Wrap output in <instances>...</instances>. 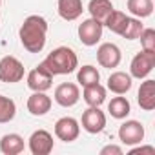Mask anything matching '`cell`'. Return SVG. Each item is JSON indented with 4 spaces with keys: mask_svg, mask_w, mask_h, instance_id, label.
Wrapping results in <instances>:
<instances>
[{
    "mask_svg": "<svg viewBox=\"0 0 155 155\" xmlns=\"http://www.w3.org/2000/svg\"><path fill=\"white\" fill-rule=\"evenodd\" d=\"M20 44L29 53H40L48 40V20L40 15H29L18 29Z\"/></svg>",
    "mask_w": 155,
    "mask_h": 155,
    "instance_id": "obj_1",
    "label": "cell"
},
{
    "mask_svg": "<svg viewBox=\"0 0 155 155\" xmlns=\"http://www.w3.org/2000/svg\"><path fill=\"white\" fill-rule=\"evenodd\" d=\"M40 64L53 77L55 75H69L79 68V58H77V53L71 48L60 46V48H55Z\"/></svg>",
    "mask_w": 155,
    "mask_h": 155,
    "instance_id": "obj_2",
    "label": "cell"
},
{
    "mask_svg": "<svg viewBox=\"0 0 155 155\" xmlns=\"http://www.w3.org/2000/svg\"><path fill=\"white\" fill-rule=\"evenodd\" d=\"M26 75V69H24V64L13 57V55H6L0 58V81L2 82H8V84H15V82H20Z\"/></svg>",
    "mask_w": 155,
    "mask_h": 155,
    "instance_id": "obj_3",
    "label": "cell"
},
{
    "mask_svg": "<svg viewBox=\"0 0 155 155\" xmlns=\"http://www.w3.org/2000/svg\"><path fill=\"white\" fill-rule=\"evenodd\" d=\"M155 68V51H146L142 49L140 53H137L131 58L130 64V75L131 79H146L151 73V69Z\"/></svg>",
    "mask_w": 155,
    "mask_h": 155,
    "instance_id": "obj_4",
    "label": "cell"
},
{
    "mask_svg": "<svg viewBox=\"0 0 155 155\" xmlns=\"http://www.w3.org/2000/svg\"><path fill=\"white\" fill-rule=\"evenodd\" d=\"M102 22L95 20V18H86L82 20V24L79 26V40L84 46H97L99 40L102 38Z\"/></svg>",
    "mask_w": 155,
    "mask_h": 155,
    "instance_id": "obj_5",
    "label": "cell"
},
{
    "mask_svg": "<svg viewBox=\"0 0 155 155\" xmlns=\"http://www.w3.org/2000/svg\"><path fill=\"white\" fill-rule=\"evenodd\" d=\"M119 140L126 146H135L144 140V126L139 120H126L119 128Z\"/></svg>",
    "mask_w": 155,
    "mask_h": 155,
    "instance_id": "obj_6",
    "label": "cell"
},
{
    "mask_svg": "<svg viewBox=\"0 0 155 155\" xmlns=\"http://www.w3.org/2000/svg\"><path fill=\"white\" fill-rule=\"evenodd\" d=\"M82 128L91 133V135H97L101 133L104 128H106V115L104 111H101L99 106H90L84 113H82V120H81Z\"/></svg>",
    "mask_w": 155,
    "mask_h": 155,
    "instance_id": "obj_7",
    "label": "cell"
},
{
    "mask_svg": "<svg viewBox=\"0 0 155 155\" xmlns=\"http://www.w3.org/2000/svg\"><path fill=\"white\" fill-rule=\"evenodd\" d=\"M51 86H53V75L42 64H38L28 73V88L31 91H48Z\"/></svg>",
    "mask_w": 155,
    "mask_h": 155,
    "instance_id": "obj_8",
    "label": "cell"
},
{
    "mask_svg": "<svg viewBox=\"0 0 155 155\" xmlns=\"http://www.w3.org/2000/svg\"><path fill=\"white\" fill-rule=\"evenodd\" d=\"M55 135L58 140L64 142H73L81 135V124L73 117H62L55 122Z\"/></svg>",
    "mask_w": 155,
    "mask_h": 155,
    "instance_id": "obj_9",
    "label": "cell"
},
{
    "mask_svg": "<svg viewBox=\"0 0 155 155\" xmlns=\"http://www.w3.org/2000/svg\"><path fill=\"white\" fill-rule=\"evenodd\" d=\"M79 99H81V90L73 82H62L55 88V102L62 108L75 106Z\"/></svg>",
    "mask_w": 155,
    "mask_h": 155,
    "instance_id": "obj_10",
    "label": "cell"
},
{
    "mask_svg": "<svg viewBox=\"0 0 155 155\" xmlns=\"http://www.w3.org/2000/svg\"><path fill=\"white\" fill-rule=\"evenodd\" d=\"M120 60H122V53H120L117 44L104 42V44L99 46V49H97V62L102 68H108V69L117 68L120 64Z\"/></svg>",
    "mask_w": 155,
    "mask_h": 155,
    "instance_id": "obj_11",
    "label": "cell"
},
{
    "mask_svg": "<svg viewBox=\"0 0 155 155\" xmlns=\"http://www.w3.org/2000/svg\"><path fill=\"white\" fill-rule=\"evenodd\" d=\"M28 146L33 155H49L53 151V135L46 130H37L31 133Z\"/></svg>",
    "mask_w": 155,
    "mask_h": 155,
    "instance_id": "obj_12",
    "label": "cell"
},
{
    "mask_svg": "<svg viewBox=\"0 0 155 155\" xmlns=\"http://www.w3.org/2000/svg\"><path fill=\"white\" fill-rule=\"evenodd\" d=\"M133 81H131V75L126 71H113L108 77V90L115 95H124L131 90Z\"/></svg>",
    "mask_w": 155,
    "mask_h": 155,
    "instance_id": "obj_13",
    "label": "cell"
},
{
    "mask_svg": "<svg viewBox=\"0 0 155 155\" xmlns=\"http://www.w3.org/2000/svg\"><path fill=\"white\" fill-rule=\"evenodd\" d=\"M51 97L46 95V91H33V95L28 99V111L35 117H42L51 110Z\"/></svg>",
    "mask_w": 155,
    "mask_h": 155,
    "instance_id": "obj_14",
    "label": "cell"
},
{
    "mask_svg": "<svg viewBox=\"0 0 155 155\" xmlns=\"http://www.w3.org/2000/svg\"><path fill=\"white\" fill-rule=\"evenodd\" d=\"M137 102L144 111H151L155 108V81L146 79L139 91H137Z\"/></svg>",
    "mask_w": 155,
    "mask_h": 155,
    "instance_id": "obj_15",
    "label": "cell"
},
{
    "mask_svg": "<svg viewBox=\"0 0 155 155\" xmlns=\"http://www.w3.org/2000/svg\"><path fill=\"white\" fill-rule=\"evenodd\" d=\"M57 11L60 15V18L71 22V20H77L84 8H82V0H58L57 2Z\"/></svg>",
    "mask_w": 155,
    "mask_h": 155,
    "instance_id": "obj_16",
    "label": "cell"
},
{
    "mask_svg": "<svg viewBox=\"0 0 155 155\" xmlns=\"http://www.w3.org/2000/svg\"><path fill=\"white\" fill-rule=\"evenodd\" d=\"M0 151L4 155H18L24 151V139L18 133H6L0 139Z\"/></svg>",
    "mask_w": 155,
    "mask_h": 155,
    "instance_id": "obj_17",
    "label": "cell"
},
{
    "mask_svg": "<svg viewBox=\"0 0 155 155\" xmlns=\"http://www.w3.org/2000/svg\"><path fill=\"white\" fill-rule=\"evenodd\" d=\"M82 99H84V102H86L88 106H101V104L106 101V88H104L101 82L84 86Z\"/></svg>",
    "mask_w": 155,
    "mask_h": 155,
    "instance_id": "obj_18",
    "label": "cell"
},
{
    "mask_svg": "<svg viewBox=\"0 0 155 155\" xmlns=\"http://www.w3.org/2000/svg\"><path fill=\"white\" fill-rule=\"evenodd\" d=\"M113 4H111V0H90V4H88V11L91 15V18L99 20V22H104L106 17L113 11Z\"/></svg>",
    "mask_w": 155,
    "mask_h": 155,
    "instance_id": "obj_19",
    "label": "cell"
},
{
    "mask_svg": "<svg viewBox=\"0 0 155 155\" xmlns=\"http://www.w3.org/2000/svg\"><path fill=\"white\" fill-rule=\"evenodd\" d=\"M128 20H130V17H128L126 13H122V11H119V9H113V11L106 17V20L102 22V26H106L110 31H113V33H117V35H122V31H124Z\"/></svg>",
    "mask_w": 155,
    "mask_h": 155,
    "instance_id": "obj_20",
    "label": "cell"
},
{
    "mask_svg": "<svg viewBox=\"0 0 155 155\" xmlns=\"http://www.w3.org/2000/svg\"><path fill=\"white\" fill-rule=\"evenodd\" d=\"M126 8L135 18H146L153 13V0H128Z\"/></svg>",
    "mask_w": 155,
    "mask_h": 155,
    "instance_id": "obj_21",
    "label": "cell"
},
{
    "mask_svg": "<svg viewBox=\"0 0 155 155\" xmlns=\"http://www.w3.org/2000/svg\"><path fill=\"white\" fill-rule=\"evenodd\" d=\"M108 111L113 119H126L131 111V104L126 97H113L108 104Z\"/></svg>",
    "mask_w": 155,
    "mask_h": 155,
    "instance_id": "obj_22",
    "label": "cell"
},
{
    "mask_svg": "<svg viewBox=\"0 0 155 155\" xmlns=\"http://www.w3.org/2000/svg\"><path fill=\"white\" fill-rule=\"evenodd\" d=\"M101 81V73L95 66H82L77 71V82L81 86H90V84H95Z\"/></svg>",
    "mask_w": 155,
    "mask_h": 155,
    "instance_id": "obj_23",
    "label": "cell"
},
{
    "mask_svg": "<svg viewBox=\"0 0 155 155\" xmlns=\"http://www.w3.org/2000/svg\"><path fill=\"white\" fill-rule=\"evenodd\" d=\"M17 115V104L13 99L0 95V124L11 122Z\"/></svg>",
    "mask_w": 155,
    "mask_h": 155,
    "instance_id": "obj_24",
    "label": "cell"
},
{
    "mask_svg": "<svg viewBox=\"0 0 155 155\" xmlns=\"http://www.w3.org/2000/svg\"><path fill=\"white\" fill-rule=\"evenodd\" d=\"M142 29H144V26H142L140 18L130 17V20H128V24H126V28H124V31H122V35H120V37H122V38H126V40H137Z\"/></svg>",
    "mask_w": 155,
    "mask_h": 155,
    "instance_id": "obj_25",
    "label": "cell"
},
{
    "mask_svg": "<svg viewBox=\"0 0 155 155\" xmlns=\"http://www.w3.org/2000/svg\"><path fill=\"white\" fill-rule=\"evenodd\" d=\"M139 38H140L142 49H146V51H155V29H151V28L142 29L140 35H139Z\"/></svg>",
    "mask_w": 155,
    "mask_h": 155,
    "instance_id": "obj_26",
    "label": "cell"
},
{
    "mask_svg": "<svg viewBox=\"0 0 155 155\" xmlns=\"http://www.w3.org/2000/svg\"><path fill=\"white\" fill-rule=\"evenodd\" d=\"M101 155H122V148L117 144H108L101 150Z\"/></svg>",
    "mask_w": 155,
    "mask_h": 155,
    "instance_id": "obj_27",
    "label": "cell"
},
{
    "mask_svg": "<svg viewBox=\"0 0 155 155\" xmlns=\"http://www.w3.org/2000/svg\"><path fill=\"white\" fill-rule=\"evenodd\" d=\"M135 153H155V148L153 146H137V148H131L130 155H135Z\"/></svg>",
    "mask_w": 155,
    "mask_h": 155,
    "instance_id": "obj_28",
    "label": "cell"
},
{
    "mask_svg": "<svg viewBox=\"0 0 155 155\" xmlns=\"http://www.w3.org/2000/svg\"><path fill=\"white\" fill-rule=\"evenodd\" d=\"M0 6H2V0H0Z\"/></svg>",
    "mask_w": 155,
    "mask_h": 155,
    "instance_id": "obj_29",
    "label": "cell"
}]
</instances>
